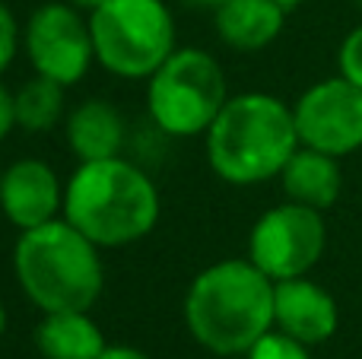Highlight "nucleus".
Returning a JSON list of instances; mask_svg holds the SVG:
<instances>
[{
	"label": "nucleus",
	"mask_w": 362,
	"mask_h": 359,
	"mask_svg": "<svg viewBox=\"0 0 362 359\" xmlns=\"http://www.w3.org/2000/svg\"><path fill=\"white\" fill-rule=\"evenodd\" d=\"M13 273L25 299L42 309V315L89 312L105 286L99 245L64 216L19 233L13 245Z\"/></svg>",
	"instance_id": "obj_4"
},
{
	"label": "nucleus",
	"mask_w": 362,
	"mask_h": 359,
	"mask_svg": "<svg viewBox=\"0 0 362 359\" xmlns=\"http://www.w3.org/2000/svg\"><path fill=\"white\" fill-rule=\"evenodd\" d=\"M4 331H6V309H4V302H0V337H4Z\"/></svg>",
	"instance_id": "obj_25"
},
{
	"label": "nucleus",
	"mask_w": 362,
	"mask_h": 359,
	"mask_svg": "<svg viewBox=\"0 0 362 359\" xmlns=\"http://www.w3.org/2000/svg\"><path fill=\"white\" fill-rule=\"evenodd\" d=\"M64 83L35 73L16 89V124L25 134H45L64 118Z\"/></svg>",
	"instance_id": "obj_16"
},
{
	"label": "nucleus",
	"mask_w": 362,
	"mask_h": 359,
	"mask_svg": "<svg viewBox=\"0 0 362 359\" xmlns=\"http://www.w3.org/2000/svg\"><path fill=\"white\" fill-rule=\"evenodd\" d=\"M99 359H153V356H146L144 350H137V347H105V353Z\"/></svg>",
	"instance_id": "obj_21"
},
{
	"label": "nucleus",
	"mask_w": 362,
	"mask_h": 359,
	"mask_svg": "<svg viewBox=\"0 0 362 359\" xmlns=\"http://www.w3.org/2000/svg\"><path fill=\"white\" fill-rule=\"evenodd\" d=\"M64 137L80 163L112 159L124 146V118L108 99H86L67 114Z\"/></svg>",
	"instance_id": "obj_13"
},
{
	"label": "nucleus",
	"mask_w": 362,
	"mask_h": 359,
	"mask_svg": "<svg viewBox=\"0 0 362 359\" xmlns=\"http://www.w3.org/2000/svg\"><path fill=\"white\" fill-rule=\"evenodd\" d=\"M229 102L223 64L200 48H175L146 83L153 124L169 137H200Z\"/></svg>",
	"instance_id": "obj_6"
},
{
	"label": "nucleus",
	"mask_w": 362,
	"mask_h": 359,
	"mask_svg": "<svg viewBox=\"0 0 362 359\" xmlns=\"http://www.w3.org/2000/svg\"><path fill=\"white\" fill-rule=\"evenodd\" d=\"M16 51H19V23L10 6L0 0V76L10 70Z\"/></svg>",
	"instance_id": "obj_19"
},
{
	"label": "nucleus",
	"mask_w": 362,
	"mask_h": 359,
	"mask_svg": "<svg viewBox=\"0 0 362 359\" xmlns=\"http://www.w3.org/2000/svg\"><path fill=\"white\" fill-rule=\"evenodd\" d=\"M0 178H4V169H0Z\"/></svg>",
	"instance_id": "obj_26"
},
{
	"label": "nucleus",
	"mask_w": 362,
	"mask_h": 359,
	"mask_svg": "<svg viewBox=\"0 0 362 359\" xmlns=\"http://www.w3.org/2000/svg\"><path fill=\"white\" fill-rule=\"evenodd\" d=\"M35 347L45 359H99L108 343L89 312H45L35 324Z\"/></svg>",
	"instance_id": "obj_15"
},
{
	"label": "nucleus",
	"mask_w": 362,
	"mask_h": 359,
	"mask_svg": "<svg viewBox=\"0 0 362 359\" xmlns=\"http://www.w3.org/2000/svg\"><path fill=\"white\" fill-rule=\"evenodd\" d=\"M204 137L210 169L235 188L276 178L302 146L293 105L270 93L229 95Z\"/></svg>",
	"instance_id": "obj_3"
},
{
	"label": "nucleus",
	"mask_w": 362,
	"mask_h": 359,
	"mask_svg": "<svg viewBox=\"0 0 362 359\" xmlns=\"http://www.w3.org/2000/svg\"><path fill=\"white\" fill-rule=\"evenodd\" d=\"M280 182L289 201L325 213L327 207L337 204L340 191H344V172H340L337 156H327L312 146H299L289 156V163L283 165Z\"/></svg>",
	"instance_id": "obj_14"
},
{
	"label": "nucleus",
	"mask_w": 362,
	"mask_h": 359,
	"mask_svg": "<svg viewBox=\"0 0 362 359\" xmlns=\"http://www.w3.org/2000/svg\"><path fill=\"white\" fill-rule=\"evenodd\" d=\"M0 213L19 229H35L64 213V184L42 159H16L0 178Z\"/></svg>",
	"instance_id": "obj_10"
},
{
	"label": "nucleus",
	"mask_w": 362,
	"mask_h": 359,
	"mask_svg": "<svg viewBox=\"0 0 362 359\" xmlns=\"http://www.w3.org/2000/svg\"><path fill=\"white\" fill-rule=\"evenodd\" d=\"M16 124V93H10V89L0 83V140L10 137V131Z\"/></svg>",
	"instance_id": "obj_20"
},
{
	"label": "nucleus",
	"mask_w": 362,
	"mask_h": 359,
	"mask_svg": "<svg viewBox=\"0 0 362 359\" xmlns=\"http://www.w3.org/2000/svg\"><path fill=\"white\" fill-rule=\"evenodd\" d=\"M327 248L325 213L305 204L286 201L257 216L248 235V261L274 283L308 277Z\"/></svg>",
	"instance_id": "obj_7"
},
{
	"label": "nucleus",
	"mask_w": 362,
	"mask_h": 359,
	"mask_svg": "<svg viewBox=\"0 0 362 359\" xmlns=\"http://www.w3.org/2000/svg\"><path fill=\"white\" fill-rule=\"evenodd\" d=\"M286 6L276 0H226L216 6V35L235 51H261L280 38L286 25Z\"/></svg>",
	"instance_id": "obj_12"
},
{
	"label": "nucleus",
	"mask_w": 362,
	"mask_h": 359,
	"mask_svg": "<svg viewBox=\"0 0 362 359\" xmlns=\"http://www.w3.org/2000/svg\"><path fill=\"white\" fill-rule=\"evenodd\" d=\"M299 143L327 156H350L362 146V89L346 76L308 86L293 105Z\"/></svg>",
	"instance_id": "obj_9"
},
{
	"label": "nucleus",
	"mask_w": 362,
	"mask_h": 359,
	"mask_svg": "<svg viewBox=\"0 0 362 359\" xmlns=\"http://www.w3.org/2000/svg\"><path fill=\"white\" fill-rule=\"evenodd\" d=\"M187 4H200V6H213V10H216V6L226 4V0H187Z\"/></svg>",
	"instance_id": "obj_24"
},
{
	"label": "nucleus",
	"mask_w": 362,
	"mask_h": 359,
	"mask_svg": "<svg viewBox=\"0 0 362 359\" xmlns=\"http://www.w3.org/2000/svg\"><path fill=\"white\" fill-rule=\"evenodd\" d=\"M280 6H286V10H296V6H302V4H308V0H276Z\"/></svg>",
	"instance_id": "obj_23"
},
{
	"label": "nucleus",
	"mask_w": 362,
	"mask_h": 359,
	"mask_svg": "<svg viewBox=\"0 0 362 359\" xmlns=\"http://www.w3.org/2000/svg\"><path fill=\"white\" fill-rule=\"evenodd\" d=\"M159 191L140 165L121 156L80 163L64 184V220L99 248L146 239L159 223Z\"/></svg>",
	"instance_id": "obj_2"
},
{
	"label": "nucleus",
	"mask_w": 362,
	"mask_h": 359,
	"mask_svg": "<svg viewBox=\"0 0 362 359\" xmlns=\"http://www.w3.org/2000/svg\"><path fill=\"white\" fill-rule=\"evenodd\" d=\"M67 4H74L76 10H89V13H93V10H99L105 0H67Z\"/></svg>",
	"instance_id": "obj_22"
},
{
	"label": "nucleus",
	"mask_w": 362,
	"mask_h": 359,
	"mask_svg": "<svg viewBox=\"0 0 362 359\" xmlns=\"http://www.w3.org/2000/svg\"><path fill=\"white\" fill-rule=\"evenodd\" d=\"M337 299L325 286L312 283L308 277L274 283V328H280L283 334L315 347L331 341L337 334Z\"/></svg>",
	"instance_id": "obj_11"
},
{
	"label": "nucleus",
	"mask_w": 362,
	"mask_h": 359,
	"mask_svg": "<svg viewBox=\"0 0 362 359\" xmlns=\"http://www.w3.org/2000/svg\"><path fill=\"white\" fill-rule=\"evenodd\" d=\"M248 359H312L308 343L296 341V337L283 334L280 328H270L255 347L245 353Z\"/></svg>",
	"instance_id": "obj_17"
},
{
	"label": "nucleus",
	"mask_w": 362,
	"mask_h": 359,
	"mask_svg": "<svg viewBox=\"0 0 362 359\" xmlns=\"http://www.w3.org/2000/svg\"><path fill=\"white\" fill-rule=\"evenodd\" d=\"M337 67H340V76H346V80L362 89V25H356L344 38V45L337 51Z\"/></svg>",
	"instance_id": "obj_18"
},
{
	"label": "nucleus",
	"mask_w": 362,
	"mask_h": 359,
	"mask_svg": "<svg viewBox=\"0 0 362 359\" xmlns=\"http://www.w3.org/2000/svg\"><path fill=\"white\" fill-rule=\"evenodd\" d=\"M187 334L216 356H245L274 328V280L248 258L216 261L185 293Z\"/></svg>",
	"instance_id": "obj_1"
},
{
	"label": "nucleus",
	"mask_w": 362,
	"mask_h": 359,
	"mask_svg": "<svg viewBox=\"0 0 362 359\" xmlns=\"http://www.w3.org/2000/svg\"><path fill=\"white\" fill-rule=\"evenodd\" d=\"M95 61L124 80H150L175 51V19L163 0H105L89 13Z\"/></svg>",
	"instance_id": "obj_5"
},
{
	"label": "nucleus",
	"mask_w": 362,
	"mask_h": 359,
	"mask_svg": "<svg viewBox=\"0 0 362 359\" xmlns=\"http://www.w3.org/2000/svg\"><path fill=\"white\" fill-rule=\"evenodd\" d=\"M23 48L35 73L76 86L95 61V45L89 19L74 4H42L32 10L23 29Z\"/></svg>",
	"instance_id": "obj_8"
}]
</instances>
